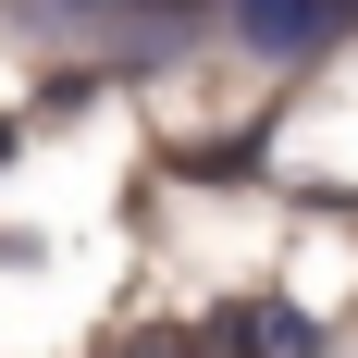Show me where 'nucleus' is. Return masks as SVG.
<instances>
[{
  "mask_svg": "<svg viewBox=\"0 0 358 358\" xmlns=\"http://www.w3.org/2000/svg\"><path fill=\"white\" fill-rule=\"evenodd\" d=\"M99 358H185L173 334H124V346H99Z\"/></svg>",
  "mask_w": 358,
  "mask_h": 358,
  "instance_id": "3",
  "label": "nucleus"
},
{
  "mask_svg": "<svg viewBox=\"0 0 358 358\" xmlns=\"http://www.w3.org/2000/svg\"><path fill=\"white\" fill-rule=\"evenodd\" d=\"M111 13H185V0H25V25H111Z\"/></svg>",
  "mask_w": 358,
  "mask_h": 358,
  "instance_id": "2",
  "label": "nucleus"
},
{
  "mask_svg": "<svg viewBox=\"0 0 358 358\" xmlns=\"http://www.w3.org/2000/svg\"><path fill=\"white\" fill-rule=\"evenodd\" d=\"M235 37L272 50V62H296V50H322V37H334V0H235Z\"/></svg>",
  "mask_w": 358,
  "mask_h": 358,
  "instance_id": "1",
  "label": "nucleus"
},
{
  "mask_svg": "<svg viewBox=\"0 0 358 358\" xmlns=\"http://www.w3.org/2000/svg\"><path fill=\"white\" fill-rule=\"evenodd\" d=\"M0 161H13V124H0Z\"/></svg>",
  "mask_w": 358,
  "mask_h": 358,
  "instance_id": "4",
  "label": "nucleus"
}]
</instances>
